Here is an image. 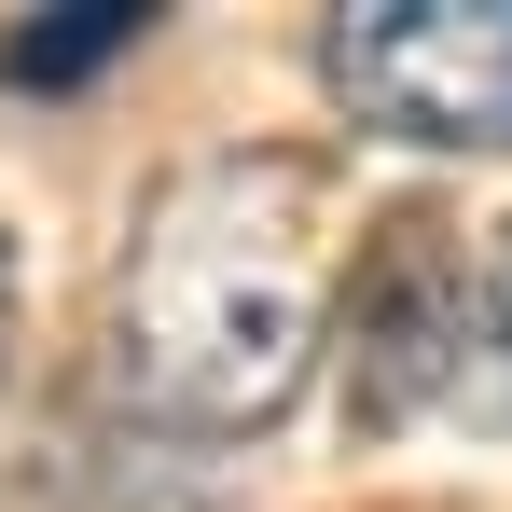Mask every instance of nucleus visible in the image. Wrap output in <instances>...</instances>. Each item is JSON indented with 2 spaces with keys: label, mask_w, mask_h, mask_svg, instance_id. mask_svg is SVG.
<instances>
[{
  "label": "nucleus",
  "mask_w": 512,
  "mask_h": 512,
  "mask_svg": "<svg viewBox=\"0 0 512 512\" xmlns=\"http://www.w3.org/2000/svg\"><path fill=\"white\" fill-rule=\"evenodd\" d=\"M139 42H153V14H125V0H70L56 28H0V84L56 97V84H84V70H111V56H139Z\"/></svg>",
  "instance_id": "obj_4"
},
{
  "label": "nucleus",
  "mask_w": 512,
  "mask_h": 512,
  "mask_svg": "<svg viewBox=\"0 0 512 512\" xmlns=\"http://www.w3.org/2000/svg\"><path fill=\"white\" fill-rule=\"evenodd\" d=\"M346 125L416 153H512V0H346L319 28Z\"/></svg>",
  "instance_id": "obj_2"
},
{
  "label": "nucleus",
  "mask_w": 512,
  "mask_h": 512,
  "mask_svg": "<svg viewBox=\"0 0 512 512\" xmlns=\"http://www.w3.org/2000/svg\"><path fill=\"white\" fill-rule=\"evenodd\" d=\"M346 305V167L222 139L139 194L97 291V402L139 443H250L305 402Z\"/></svg>",
  "instance_id": "obj_1"
},
{
  "label": "nucleus",
  "mask_w": 512,
  "mask_h": 512,
  "mask_svg": "<svg viewBox=\"0 0 512 512\" xmlns=\"http://www.w3.org/2000/svg\"><path fill=\"white\" fill-rule=\"evenodd\" d=\"M429 429L512 443V222H457L443 319H429Z\"/></svg>",
  "instance_id": "obj_3"
},
{
  "label": "nucleus",
  "mask_w": 512,
  "mask_h": 512,
  "mask_svg": "<svg viewBox=\"0 0 512 512\" xmlns=\"http://www.w3.org/2000/svg\"><path fill=\"white\" fill-rule=\"evenodd\" d=\"M0 346H14V236H0Z\"/></svg>",
  "instance_id": "obj_5"
}]
</instances>
